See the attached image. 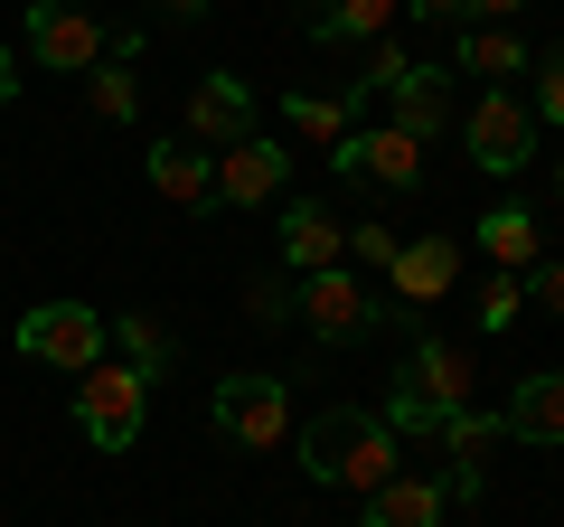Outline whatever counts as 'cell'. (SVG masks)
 I'll use <instances>...</instances> for the list:
<instances>
[{
	"instance_id": "1",
	"label": "cell",
	"mask_w": 564,
	"mask_h": 527,
	"mask_svg": "<svg viewBox=\"0 0 564 527\" xmlns=\"http://www.w3.org/2000/svg\"><path fill=\"white\" fill-rule=\"evenodd\" d=\"M302 471L321 490H386L395 481V433L367 406H321L311 433H302Z\"/></svg>"
},
{
	"instance_id": "2",
	"label": "cell",
	"mask_w": 564,
	"mask_h": 527,
	"mask_svg": "<svg viewBox=\"0 0 564 527\" xmlns=\"http://www.w3.org/2000/svg\"><path fill=\"white\" fill-rule=\"evenodd\" d=\"M470 386H480L470 340H414V358H404L395 396L377 406V424H386V433H443V415L470 406Z\"/></svg>"
},
{
	"instance_id": "3",
	"label": "cell",
	"mask_w": 564,
	"mask_h": 527,
	"mask_svg": "<svg viewBox=\"0 0 564 527\" xmlns=\"http://www.w3.org/2000/svg\"><path fill=\"white\" fill-rule=\"evenodd\" d=\"M141 415H151V386H141L122 358H95V367H85V386H76V433H85L95 452H132V443H141Z\"/></svg>"
},
{
	"instance_id": "4",
	"label": "cell",
	"mask_w": 564,
	"mask_h": 527,
	"mask_svg": "<svg viewBox=\"0 0 564 527\" xmlns=\"http://www.w3.org/2000/svg\"><path fill=\"white\" fill-rule=\"evenodd\" d=\"M217 433L245 452H273L282 433H292V386L273 377V367H245V377H217Z\"/></svg>"
},
{
	"instance_id": "5",
	"label": "cell",
	"mask_w": 564,
	"mask_h": 527,
	"mask_svg": "<svg viewBox=\"0 0 564 527\" xmlns=\"http://www.w3.org/2000/svg\"><path fill=\"white\" fill-rule=\"evenodd\" d=\"M104 348H113V330L95 321V302H39V311H20V358H39V367L85 377Z\"/></svg>"
},
{
	"instance_id": "6",
	"label": "cell",
	"mask_w": 564,
	"mask_h": 527,
	"mask_svg": "<svg viewBox=\"0 0 564 527\" xmlns=\"http://www.w3.org/2000/svg\"><path fill=\"white\" fill-rule=\"evenodd\" d=\"M470 161L489 170V180H518L527 161H536V114H527V95L518 85H489L480 104H470Z\"/></svg>"
},
{
	"instance_id": "7",
	"label": "cell",
	"mask_w": 564,
	"mask_h": 527,
	"mask_svg": "<svg viewBox=\"0 0 564 527\" xmlns=\"http://www.w3.org/2000/svg\"><path fill=\"white\" fill-rule=\"evenodd\" d=\"M292 311H302V321H311V340H329V348L367 340V330L386 321V302H377V292L358 283V273H339V264H329V273H302V292H292Z\"/></svg>"
},
{
	"instance_id": "8",
	"label": "cell",
	"mask_w": 564,
	"mask_h": 527,
	"mask_svg": "<svg viewBox=\"0 0 564 527\" xmlns=\"http://www.w3.org/2000/svg\"><path fill=\"white\" fill-rule=\"evenodd\" d=\"M452 283H462V245H452V236H404L395 264H386V311L423 321V311L443 302Z\"/></svg>"
},
{
	"instance_id": "9",
	"label": "cell",
	"mask_w": 564,
	"mask_h": 527,
	"mask_svg": "<svg viewBox=\"0 0 564 527\" xmlns=\"http://www.w3.org/2000/svg\"><path fill=\"white\" fill-rule=\"evenodd\" d=\"M104 47H113V39L95 29V10H76V0H29V57H39V66L85 76Z\"/></svg>"
},
{
	"instance_id": "10",
	"label": "cell",
	"mask_w": 564,
	"mask_h": 527,
	"mask_svg": "<svg viewBox=\"0 0 564 527\" xmlns=\"http://www.w3.org/2000/svg\"><path fill=\"white\" fill-rule=\"evenodd\" d=\"M329 170H339V180H377V189H414L423 180V142H404L395 122H377V132H348V142L329 151Z\"/></svg>"
},
{
	"instance_id": "11",
	"label": "cell",
	"mask_w": 564,
	"mask_h": 527,
	"mask_svg": "<svg viewBox=\"0 0 564 527\" xmlns=\"http://www.w3.org/2000/svg\"><path fill=\"white\" fill-rule=\"evenodd\" d=\"M188 142L198 151L254 142V95H245V76H198V95H188Z\"/></svg>"
},
{
	"instance_id": "12",
	"label": "cell",
	"mask_w": 564,
	"mask_h": 527,
	"mask_svg": "<svg viewBox=\"0 0 564 527\" xmlns=\"http://www.w3.org/2000/svg\"><path fill=\"white\" fill-rule=\"evenodd\" d=\"M282 180H292V151L263 142V132L217 151V207H263V198H282Z\"/></svg>"
},
{
	"instance_id": "13",
	"label": "cell",
	"mask_w": 564,
	"mask_h": 527,
	"mask_svg": "<svg viewBox=\"0 0 564 527\" xmlns=\"http://www.w3.org/2000/svg\"><path fill=\"white\" fill-rule=\"evenodd\" d=\"M141 180L161 189L170 207H217V151H198V142H151V151H141Z\"/></svg>"
},
{
	"instance_id": "14",
	"label": "cell",
	"mask_w": 564,
	"mask_h": 527,
	"mask_svg": "<svg viewBox=\"0 0 564 527\" xmlns=\"http://www.w3.org/2000/svg\"><path fill=\"white\" fill-rule=\"evenodd\" d=\"M386 104H395V132H404V142H443V132H452V85H443V66H414V57H404V76L386 85Z\"/></svg>"
},
{
	"instance_id": "15",
	"label": "cell",
	"mask_w": 564,
	"mask_h": 527,
	"mask_svg": "<svg viewBox=\"0 0 564 527\" xmlns=\"http://www.w3.org/2000/svg\"><path fill=\"white\" fill-rule=\"evenodd\" d=\"M339 255H348V217H329L321 198L282 207V264H292V273H329Z\"/></svg>"
},
{
	"instance_id": "16",
	"label": "cell",
	"mask_w": 564,
	"mask_h": 527,
	"mask_svg": "<svg viewBox=\"0 0 564 527\" xmlns=\"http://www.w3.org/2000/svg\"><path fill=\"white\" fill-rule=\"evenodd\" d=\"M508 443H564V367H527L518 396L499 406Z\"/></svg>"
},
{
	"instance_id": "17",
	"label": "cell",
	"mask_w": 564,
	"mask_h": 527,
	"mask_svg": "<svg viewBox=\"0 0 564 527\" xmlns=\"http://www.w3.org/2000/svg\"><path fill=\"white\" fill-rule=\"evenodd\" d=\"M443 508H452L443 481H414V471H395L386 490H367V518H358V527H443Z\"/></svg>"
},
{
	"instance_id": "18",
	"label": "cell",
	"mask_w": 564,
	"mask_h": 527,
	"mask_svg": "<svg viewBox=\"0 0 564 527\" xmlns=\"http://www.w3.org/2000/svg\"><path fill=\"white\" fill-rule=\"evenodd\" d=\"M358 104H367V85H348V95H292V104H282V122H292L302 142L339 151L348 132H358Z\"/></svg>"
},
{
	"instance_id": "19",
	"label": "cell",
	"mask_w": 564,
	"mask_h": 527,
	"mask_svg": "<svg viewBox=\"0 0 564 527\" xmlns=\"http://www.w3.org/2000/svg\"><path fill=\"white\" fill-rule=\"evenodd\" d=\"M480 255L499 264V273H527V264H545V226L527 217V207H489L480 217Z\"/></svg>"
},
{
	"instance_id": "20",
	"label": "cell",
	"mask_w": 564,
	"mask_h": 527,
	"mask_svg": "<svg viewBox=\"0 0 564 527\" xmlns=\"http://www.w3.org/2000/svg\"><path fill=\"white\" fill-rule=\"evenodd\" d=\"M311 39H386L395 29V0H302Z\"/></svg>"
},
{
	"instance_id": "21",
	"label": "cell",
	"mask_w": 564,
	"mask_h": 527,
	"mask_svg": "<svg viewBox=\"0 0 564 527\" xmlns=\"http://www.w3.org/2000/svg\"><path fill=\"white\" fill-rule=\"evenodd\" d=\"M104 330H113L122 367H132L141 386H151V377H170V358H180V340H170V330L151 321V311H122V321H104Z\"/></svg>"
},
{
	"instance_id": "22",
	"label": "cell",
	"mask_w": 564,
	"mask_h": 527,
	"mask_svg": "<svg viewBox=\"0 0 564 527\" xmlns=\"http://www.w3.org/2000/svg\"><path fill=\"white\" fill-rule=\"evenodd\" d=\"M462 76H489V85H518L527 76V39H508V29H462Z\"/></svg>"
},
{
	"instance_id": "23",
	"label": "cell",
	"mask_w": 564,
	"mask_h": 527,
	"mask_svg": "<svg viewBox=\"0 0 564 527\" xmlns=\"http://www.w3.org/2000/svg\"><path fill=\"white\" fill-rule=\"evenodd\" d=\"M132 57H113V66H95L85 76V104H95V122H132L141 114V76H122Z\"/></svg>"
},
{
	"instance_id": "24",
	"label": "cell",
	"mask_w": 564,
	"mask_h": 527,
	"mask_svg": "<svg viewBox=\"0 0 564 527\" xmlns=\"http://www.w3.org/2000/svg\"><path fill=\"white\" fill-rule=\"evenodd\" d=\"M518 311H527V283L518 273H489L480 283V330H518Z\"/></svg>"
},
{
	"instance_id": "25",
	"label": "cell",
	"mask_w": 564,
	"mask_h": 527,
	"mask_svg": "<svg viewBox=\"0 0 564 527\" xmlns=\"http://www.w3.org/2000/svg\"><path fill=\"white\" fill-rule=\"evenodd\" d=\"M245 321H292V292H282V273H254V283H245Z\"/></svg>"
},
{
	"instance_id": "26",
	"label": "cell",
	"mask_w": 564,
	"mask_h": 527,
	"mask_svg": "<svg viewBox=\"0 0 564 527\" xmlns=\"http://www.w3.org/2000/svg\"><path fill=\"white\" fill-rule=\"evenodd\" d=\"M527 114H536V132H545V122L564 132V57H545V76H536V95H527Z\"/></svg>"
},
{
	"instance_id": "27",
	"label": "cell",
	"mask_w": 564,
	"mask_h": 527,
	"mask_svg": "<svg viewBox=\"0 0 564 527\" xmlns=\"http://www.w3.org/2000/svg\"><path fill=\"white\" fill-rule=\"evenodd\" d=\"M395 226H377V217H367V226H348V255H358V264H377V273H386V264H395Z\"/></svg>"
},
{
	"instance_id": "28",
	"label": "cell",
	"mask_w": 564,
	"mask_h": 527,
	"mask_svg": "<svg viewBox=\"0 0 564 527\" xmlns=\"http://www.w3.org/2000/svg\"><path fill=\"white\" fill-rule=\"evenodd\" d=\"M527 302H545L564 321V264H527Z\"/></svg>"
},
{
	"instance_id": "29",
	"label": "cell",
	"mask_w": 564,
	"mask_h": 527,
	"mask_svg": "<svg viewBox=\"0 0 564 527\" xmlns=\"http://www.w3.org/2000/svg\"><path fill=\"white\" fill-rule=\"evenodd\" d=\"M414 20H452V29H470V0H404Z\"/></svg>"
},
{
	"instance_id": "30",
	"label": "cell",
	"mask_w": 564,
	"mask_h": 527,
	"mask_svg": "<svg viewBox=\"0 0 564 527\" xmlns=\"http://www.w3.org/2000/svg\"><path fill=\"white\" fill-rule=\"evenodd\" d=\"M0 104H20V47H0Z\"/></svg>"
},
{
	"instance_id": "31",
	"label": "cell",
	"mask_w": 564,
	"mask_h": 527,
	"mask_svg": "<svg viewBox=\"0 0 564 527\" xmlns=\"http://www.w3.org/2000/svg\"><path fill=\"white\" fill-rule=\"evenodd\" d=\"M470 10H480V20H489V29H499V20H518L527 0H470Z\"/></svg>"
},
{
	"instance_id": "32",
	"label": "cell",
	"mask_w": 564,
	"mask_h": 527,
	"mask_svg": "<svg viewBox=\"0 0 564 527\" xmlns=\"http://www.w3.org/2000/svg\"><path fill=\"white\" fill-rule=\"evenodd\" d=\"M170 10H180V20H198V10H207V0H170Z\"/></svg>"
},
{
	"instance_id": "33",
	"label": "cell",
	"mask_w": 564,
	"mask_h": 527,
	"mask_svg": "<svg viewBox=\"0 0 564 527\" xmlns=\"http://www.w3.org/2000/svg\"><path fill=\"white\" fill-rule=\"evenodd\" d=\"M555 198H564V170H555Z\"/></svg>"
}]
</instances>
